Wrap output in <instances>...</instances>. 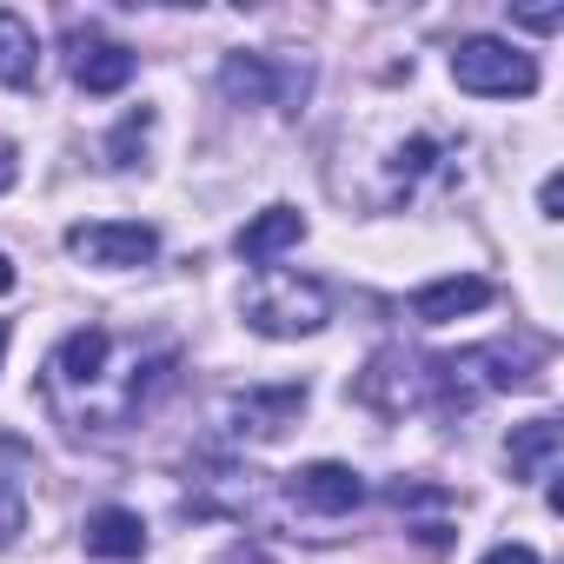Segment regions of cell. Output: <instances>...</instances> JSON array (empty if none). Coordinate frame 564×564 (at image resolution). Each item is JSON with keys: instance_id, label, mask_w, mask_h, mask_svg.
Segmentation results:
<instances>
[{"instance_id": "cell-20", "label": "cell", "mask_w": 564, "mask_h": 564, "mask_svg": "<svg viewBox=\"0 0 564 564\" xmlns=\"http://www.w3.org/2000/svg\"><path fill=\"white\" fill-rule=\"evenodd\" d=\"M538 206H544V219H557V206H564V180H557V173L538 186Z\"/></svg>"}, {"instance_id": "cell-22", "label": "cell", "mask_w": 564, "mask_h": 564, "mask_svg": "<svg viewBox=\"0 0 564 564\" xmlns=\"http://www.w3.org/2000/svg\"><path fill=\"white\" fill-rule=\"evenodd\" d=\"M0 359H8V319H0Z\"/></svg>"}, {"instance_id": "cell-13", "label": "cell", "mask_w": 564, "mask_h": 564, "mask_svg": "<svg viewBox=\"0 0 564 564\" xmlns=\"http://www.w3.org/2000/svg\"><path fill=\"white\" fill-rule=\"evenodd\" d=\"M147 133H153V107H133L120 127H113V140H107V166H140V153H147Z\"/></svg>"}, {"instance_id": "cell-21", "label": "cell", "mask_w": 564, "mask_h": 564, "mask_svg": "<svg viewBox=\"0 0 564 564\" xmlns=\"http://www.w3.org/2000/svg\"><path fill=\"white\" fill-rule=\"evenodd\" d=\"M14 279H21V272H14V259L0 252V293H14Z\"/></svg>"}, {"instance_id": "cell-9", "label": "cell", "mask_w": 564, "mask_h": 564, "mask_svg": "<svg viewBox=\"0 0 564 564\" xmlns=\"http://www.w3.org/2000/svg\"><path fill=\"white\" fill-rule=\"evenodd\" d=\"M80 538H87L94 557H140V551H147V524H140V511H127V505H100Z\"/></svg>"}, {"instance_id": "cell-4", "label": "cell", "mask_w": 564, "mask_h": 564, "mask_svg": "<svg viewBox=\"0 0 564 564\" xmlns=\"http://www.w3.org/2000/svg\"><path fill=\"white\" fill-rule=\"evenodd\" d=\"M293 498H300L306 511H319V518H346V511L366 498V478H359L352 465H333V458H319V465L293 471Z\"/></svg>"}, {"instance_id": "cell-12", "label": "cell", "mask_w": 564, "mask_h": 564, "mask_svg": "<svg viewBox=\"0 0 564 564\" xmlns=\"http://www.w3.org/2000/svg\"><path fill=\"white\" fill-rule=\"evenodd\" d=\"M219 87H226V100H246V107H259V100L272 94V67H265V61H252V54H226V67H219Z\"/></svg>"}, {"instance_id": "cell-15", "label": "cell", "mask_w": 564, "mask_h": 564, "mask_svg": "<svg viewBox=\"0 0 564 564\" xmlns=\"http://www.w3.org/2000/svg\"><path fill=\"white\" fill-rule=\"evenodd\" d=\"M432 160H438V147H432V140H412V147H399V160H392V173H399V180H419V173H425Z\"/></svg>"}, {"instance_id": "cell-6", "label": "cell", "mask_w": 564, "mask_h": 564, "mask_svg": "<svg viewBox=\"0 0 564 564\" xmlns=\"http://www.w3.org/2000/svg\"><path fill=\"white\" fill-rule=\"evenodd\" d=\"M306 239V213L300 206H265V213H252L246 226H239V259H252V265H265V259H279V252H293Z\"/></svg>"}, {"instance_id": "cell-19", "label": "cell", "mask_w": 564, "mask_h": 564, "mask_svg": "<svg viewBox=\"0 0 564 564\" xmlns=\"http://www.w3.org/2000/svg\"><path fill=\"white\" fill-rule=\"evenodd\" d=\"M21 180V160H14V140H0V193H14Z\"/></svg>"}, {"instance_id": "cell-14", "label": "cell", "mask_w": 564, "mask_h": 564, "mask_svg": "<svg viewBox=\"0 0 564 564\" xmlns=\"http://www.w3.org/2000/svg\"><path fill=\"white\" fill-rule=\"evenodd\" d=\"M21 531H28V498H21L8 478H0V551H8Z\"/></svg>"}, {"instance_id": "cell-2", "label": "cell", "mask_w": 564, "mask_h": 564, "mask_svg": "<svg viewBox=\"0 0 564 564\" xmlns=\"http://www.w3.org/2000/svg\"><path fill=\"white\" fill-rule=\"evenodd\" d=\"M452 80L478 100H524V94H538V61L498 34H471L452 47Z\"/></svg>"}, {"instance_id": "cell-16", "label": "cell", "mask_w": 564, "mask_h": 564, "mask_svg": "<svg viewBox=\"0 0 564 564\" xmlns=\"http://www.w3.org/2000/svg\"><path fill=\"white\" fill-rule=\"evenodd\" d=\"M511 21H518V28H531V34H551V28H564V8H518Z\"/></svg>"}, {"instance_id": "cell-18", "label": "cell", "mask_w": 564, "mask_h": 564, "mask_svg": "<svg viewBox=\"0 0 564 564\" xmlns=\"http://www.w3.org/2000/svg\"><path fill=\"white\" fill-rule=\"evenodd\" d=\"M213 564H272V557H265L259 544H226V551H219Z\"/></svg>"}, {"instance_id": "cell-10", "label": "cell", "mask_w": 564, "mask_h": 564, "mask_svg": "<svg viewBox=\"0 0 564 564\" xmlns=\"http://www.w3.org/2000/svg\"><path fill=\"white\" fill-rule=\"evenodd\" d=\"M41 80V41L21 14L0 8V87H34Z\"/></svg>"}, {"instance_id": "cell-3", "label": "cell", "mask_w": 564, "mask_h": 564, "mask_svg": "<svg viewBox=\"0 0 564 564\" xmlns=\"http://www.w3.org/2000/svg\"><path fill=\"white\" fill-rule=\"evenodd\" d=\"M67 252L100 272H127L160 252V232L147 219H94V226H67Z\"/></svg>"}, {"instance_id": "cell-17", "label": "cell", "mask_w": 564, "mask_h": 564, "mask_svg": "<svg viewBox=\"0 0 564 564\" xmlns=\"http://www.w3.org/2000/svg\"><path fill=\"white\" fill-rule=\"evenodd\" d=\"M478 564H538V551H531V544H498V551H485Z\"/></svg>"}, {"instance_id": "cell-5", "label": "cell", "mask_w": 564, "mask_h": 564, "mask_svg": "<svg viewBox=\"0 0 564 564\" xmlns=\"http://www.w3.org/2000/svg\"><path fill=\"white\" fill-rule=\"evenodd\" d=\"M485 306H491V279H478V272H452V279H432V286L412 293V319H425V326H445V319H465Z\"/></svg>"}, {"instance_id": "cell-1", "label": "cell", "mask_w": 564, "mask_h": 564, "mask_svg": "<svg viewBox=\"0 0 564 564\" xmlns=\"http://www.w3.org/2000/svg\"><path fill=\"white\" fill-rule=\"evenodd\" d=\"M333 319V300L319 279H293V272H265L259 293L246 300V326L265 339H306Z\"/></svg>"}, {"instance_id": "cell-8", "label": "cell", "mask_w": 564, "mask_h": 564, "mask_svg": "<svg viewBox=\"0 0 564 564\" xmlns=\"http://www.w3.org/2000/svg\"><path fill=\"white\" fill-rule=\"evenodd\" d=\"M133 47H120V41H80V61H74V87L80 94H120L127 80H133Z\"/></svg>"}, {"instance_id": "cell-11", "label": "cell", "mask_w": 564, "mask_h": 564, "mask_svg": "<svg viewBox=\"0 0 564 564\" xmlns=\"http://www.w3.org/2000/svg\"><path fill=\"white\" fill-rule=\"evenodd\" d=\"M107 352H113V339H107L100 326L67 333V339H61V352H54V372H61L67 386H94V379L107 372Z\"/></svg>"}, {"instance_id": "cell-7", "label": "cell", "mask_w": 564, "mask_h": 564, "mask_svg": "<svg viewBox=\"0 0 564 564\" xmlns=\"http://www.w3.org/2000/svg\"><path fill=\"white\" fill-rule=\"evenodd\" d=\"M557 452H564V425H557V419H524V425H511V438H505L511 478H551Z\"/></svg>"}]
</instances>
